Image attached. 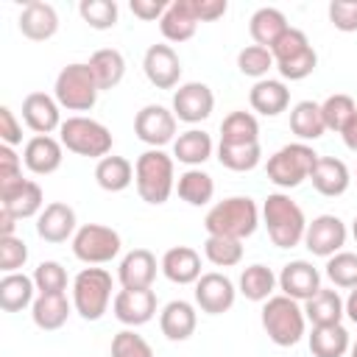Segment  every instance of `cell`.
<instances>
[{
  "label": "cell",
  "instance_id": "1",
  "mask_svg": "<svg viewBox=\"0 0 357 357\" xmlns=\"http://www.w3.org/2000/svg\"><path fill=\"white\" fill-rule=\"evenodd\" d=\"M259 226V209L248 195H231L218 201L206 218H204V229L206 234H218V237H231V240H245L257 231Z\"/></svg>",
  "mask_w": 357,
  "mask_h": 357
},
{
  "label": "cell",
  "instance_id": "2",
  "mask_svg": "<svg viewBox=\"0 0 357 357\" xmlns=\"http://www.w3.org/2000/svg\"><path fill=\"white\" fill-rule=\"evenodd\" d=\"M262 220H265L268 237L276 248H296L298 243H304L307 218L290 195L271 192L262 204Z\"/></svg>",
  "mask_w": 357,
  "mask_h": 357
},
{
  "label": "cell",
  "instance_id": "3",
  "mask_svg": "<svg viewBox=\"0 0 357 357\" xmlns=\"http://www.w3.org/2000/svg\"><path fill=\"white\" fill-rule=\"evenodd\" d=\"M134 184L145 204H153V206L165 204L176 187L173 156H167L162 148H151L139 153L134 165Z\"/></svg>",
  "mask_w": 357,
  "mask_h": 357
},
{
  "label": "cell",
  "instance_id": "4",
  "mask_svg": "<svg viewBox=\"0 0 357 357\" xmlns=\"http://www.w3.org/2000/svg\"><path fill=\"white\" fill-rule=\"evenodd\" d=\"M262 326L276 346H296L304 337L307 315L290 296H271L262 307Z\"/></svg>",
  "mask_w": 357,
  "mask_h": 357
},
{
  "label": "cell",
  "instance_id": "5",
  "mask_svg": "<svg viewBox=\"0 0 357 357\" xmlns=\"http://www.w3.org/2000/svg\"><path fill=\"white\" fill-rule=\"evenodd\" d=\"M98 81L86 61H73L61 67V73L56 75L53 98L59 100V106L70 112H89L98 103Z\"/></svg>",
  "mask_w": 357,
  "mask_h": 357
},
{
  "label": "cell",
  "instance_id": "6",
  "mask_svg": "<svg viewBox=\"0 0 357 357\" xmlns=\"http://www.w3.org/2000/svg\"><path fill=\"white\" fill-rule=\"evenodd\" d=\"M59 139L67 151H73L78 156L98 159V162L103 156H109V151H112V131L103 123H98L92 117H81V114L67 117L61 123Z\"/></svg>",
  "mask_w": 357,
  "mask_h": 357
},
{
  "label": "cell",
  "instance_id": "7",
  "mask_svg": "<svg viewBox=\"0 0 357 357\" xmlns=\"http://www.w3.org/2000/svg\"><path fill=\"white\" fill-rule=\"evenodd\" d=\"M112 301V273L106 268H84L73 279V307L84 321H100Z\"/></svg>",
  "mask_w": 357,
  "mask_h": 357
},
{
  "label": "cell",
  "instance_id": "8",
  "mask_svg": "<svg viewBox=\"0 0 357 357\" xmlns=\"http://www.w3.org/2000/svg\"><path fill=\"white\" fill-rule=\"evenodd\" d=\"M318 162V153L307 145V142H290L284 148H279L273 156H268V178L282 187V190H293L298 187L304 178H310L312 167Z\"/></svg>",
  "mask_w": 357,
  "mask_h": 357
},
{
  "label": "cell",
  "instance_id": "9",
  "mask_svg": "<svg viewBox=\"0 0 357 357\" xmlns=\"http://www.w3.org/2000/svg\"><path fill=\"white\" fill-rule=\"evenodd\" d=\"M120 248H123L120 234L103 223H84L73 237V254L86 265L112 262L120 254Z\"/></svg>",
  "mask_w": 357,
  "mask_h": 357
},
{
  "label": "cell",
  "instance_id": "10",
  "mask_svg": "<svg viewBox=\"0 0 357 357\" xmlns=\"http://www.w3.org/2000/svg\"><path fill=\"white\" fill-rule=\"evenodd\" d=\"M134 134L151 148L176 142V114L159 103H148L134 117Z\"/></svg>",
  "mask_w": 357,
  "mask_h": 357
},
{
  "label": "cell",
  "instance_id": "11",
  "mask_svg": "<svg viewBox=\"0 0 357 357\" xmlns=\"http://www.w3.org/2000/svg\"><path fill=\"white\" fill-rule=\"evenodd\" d=\"M346 223L337 215H318L312 218V223H307L304 231V245L315 254V257H335L343 245H346Z\"/></svg>",
  "mask_w": 357,
  "mask_h": 357
},
{
  "label": "cell",
  "instance_id": "12",
  "mask_svg": "<svg viewBox=\"0 0 357 357\" xmlns=\"http://www.w3.org/2000/svg\"><path fill=\"white\" fill-rule=\"evenodd\" d=\"M212 109H215V95L201 81L181 84L173 92V114H176V120L201 123V120H206L212 114Z\"/></svg>",
  "mask_w": 357,
  "mask_h": 357
},
{
  "label": "cell",
  "instance_id": "13",
  "mask_svg": "<svg viewBox=\"0 0 357 357\" xmlns=\"http://www.w3.org/2000/svg\"><path fill=\"white\" fill-rule=\"evenodd\" d=\"M142 70L156 89H176L181 81V61L170 45H151L145 50Z\"/></svg>",
  "mask_w": 357,
  "mask_h": 357
},
{
  "label": "cell",
  "instance_id": "14",
  "mask_svg": "<svg viewBox=\"0 0 357 357\" xmlns=\"http://www.w3.org/2000/svg\"><path fill=\"white\" fill-rule=\"evenodd\" d=\"M237 298V290L231 284L229 276L223 273H204L198 282H195V304L206 312V315H220V312H229L231 304Z\"/></svg>",
  "mask_w": 357,
  "mask_h": 357
},
{
  "label": "cell",
  "instance_id": "15",
  "mask_svg": "<svg viewBox=\"0 0 357 357\" xmlns=\"http://www.w3.org/2000/svg\"><path fill=\"white\" fill-rule=\"evenodd\" d=\"M112 310H114V318L120 324H126V326H142V324H148L156 315V293L151 287H142V290L123 287L114 296Z\"/></svg>",
  "mask_w": 357,
  "mask_h": 357
},
{
  "label": "cell",
  "instance_id": "16",
  "mask_svg": "<svg viewBox=\"0 0 357 357\" xmlns=\"http://www.w3.org/2000/svg\"><path fill=\"white\" fill-rule=\"evenodd\" d=\"M0 209H6L8 215H14L17 220L42 215V209H45L42 187L36 181H31V178H22V181L0 190Z\"/></svg>",
  "mask_w": 357,
  "mask_h": 357
},
{
  "label": "cell",
  "instance_id": "17",
  "mask_svg": "<svg viewBox=\"0 0 357 357\" xmlns=\"http://www.w3.org/2000/svg\"><path fill=\"white\" fill-rule=\"evenodd\" d=\"M282 296H290L293 301H310L321 290V273L307 259H293L279 273Z\"/></svg>",
  "mask_w": 357,
  "mask_h": 357
},
{
  "label": "cell",
  "instance_id": "18",
  "mask_svg": "<svg viewBox=\"0 0 357 357\" xmlns=\"http://www.w3.org/2000/svg\"><path fill=\"white\" fill-rule=\"evenodd\" d=\"M61 159H64V145H61V139H53L50 134H36L25 142L22 162L36 176L56 173L61 167Z\"/></svg>",
  "mask_w": 357,
  "mask_h": 357
},
{
  "label": "cell",
  "instance_id": "19",
  "mask_svg": "<svg viewBox=\"0 0 357 357\" xmlns=\"http://www.w3.org/2000/svg\"><path fill=\"white\" fill-rule=\"evenodd\" d=\"M17 25H20V31H22L25 39H31V42H47L59 31V14H56V8L50 3L31 0L20 11Z\"/></svg>",
  "mask_w": 357,
  "mask_h": 357
},
{
  "label": "cell",
  "instance_id": "20",
  "mask_svg": "<svg viewBox=\"0 0 357 357\" xmlns=\"http://www.w3.org/2000/svg\"><path fill=\"white\" fill-rule=\"evenodd\" d=\"M75 209L70 204L53 201L42 209V215L36 218V234L45 243H64L70 237H75Z\"/></svg>",
  "mask_w": 357,
  "mask_h": 357
},
{
  "label": "cell",
  "instance_id": "21",
  "mask_svg": "<svg viewBox=\"0 0 357 357\" xmlns=\"http://www.w3.org/2000/svg\"><path fill=\"white\" fill-rule=\"evenodd\" d=\"M22 120L31 131L36 134H50L61 128V114H59V100L50 98L47 92H31L22 100Z\"/></svg>",
  "mask_w": 357,
  "mask_h": 357
},
{
  "label": "cell",
  "instance_id": "22",
  "mask_svg": "<svg viewBox=\"0 0 357 357\" xmlns=\"http://www.w3.org/2000/svg\"><path fill=\"white\" fill-rule=\"evenodd\" d=\"M162 273L173 282V284H192L198 282L204 273H201V257L195 248L190 245H173L165 251L162 262H159Z\"/></svg>",
  "mask_w": 357,
  "mask_h": 357
},
{
  "label": "cell",
  "instance_id": "23",
  "mask_svg": "<svg viewBox=\"0 0 357 357\" xmlns=\"http://www.w3.org/2000/svg\"><path fill=\"white\" fill-rule=\"evenodd\" d=\"M117 279L123 287L128 290H142L151 287L156 279V257L148 248H134L120 259L117 268Z\"/></svg>",
  "mask_w": 357,
  "mask_h": 357
},
{
  "label": "cell",
  "instance_id": "24",
  "mask_svg": "<svg viewBox=\"0 0 357 357\" xmlns=\"http://www.w3.org/2000/svg\"><path fill=\"white\" fill-rule=\"evenodd\" d=\"M195 324H198V315H195V307L184 298H176V301H167L159 312V329L167 340L173 343H181L187 337H192L195 332Z\"/></svg>",
  "mask_w": 357,
  "mask_h": 357
},
{
  "label": "cell",
  "instance_id": "25",
  "mask_svg": "<svg viewBox=\"0 0 357 357\" xmlns=\"http://www.w3.org/2000/svg\"><path fill=\"white\" fill-rule=\"evenodd\" d=\"M310 181H312V187L321 195L337 198V195H343L349 190L351 176H349V167L340 159H335V156H318V162H315V167L310 173Z\"/></svg>",
  "mask_w": 357,
  "mask_h": 357
},
{
  "label": "cell",
  "instance_id": "26",
  "mask_svg": "<svg viewBox=\"0 0 357 357\" xmlns=\"http://www.w3.org/2000/svg\"><path fill=\"white\" fill-rule=\"evenodd\" d=\"M248 103L257 114L262 117H276L282 114L287 106H290V89L282 84V81H273V78H262L251 86L248 92Z\"/></svg>",
  "mask_w": 357,
  "mask_h": 357
},
{
  "label": "cell",
  "instance_id": "27",
  "mask_svg": "<svg viewBox=\"0 0 357 357\" xmlns=\"http://www.w3.org/2000/svg\"><path fill=\"white\" fill-rule=\"evenodd\" d=\"M73 301H67V293H39L36 301L31 304V318L39 329H61L70 318Z\"/></svg>",
  "mask_w": 357,
  "mask_h": 357
},
{
  "label": "cell",
  "instance_id": "28",
  "mask_svg": "<svg viewBox=\"0 0 357 357\" xmlns=\"http://www.w3.org/2000/svg\"><path fill=\"white\" fill-rule=\"evenodd\" d=\"M195 28H198V20L190 8V0H173L159 20V31L167 42H187L195 36Z\"/></svg>",
  "mask_w": 357,
  "mask_h": 357
},
{
  "label": "cell",
  "instance_id": "29",
  "mask_svg": "<svg viewBox=\"0 0 357 357\" xmlns=\"http://www.w3.org/2000/svg\"><path fill=\"white\" fill-rule=\"evenodd\" d=\"M287 28H290V25H287V17H284L279 8H273V6L257 8V11L251 14V22H248L251 39H254L259 47H268V50L279 42V36H282Z\"/></svg>",
  "mask_w": 357,
  "mask_h": 357
},
{
  "label": "cell",
  "instance_id": "30",
  "mask_svg": "<svg viewBox=\"0 0 357 357\" xmlns=\"http://www.w3.org/2000/svg\"><path fill=\"white\" fill-rule=\"evenodd\" d=\"M86 64H89V70H92V75H95L100 92H103V89H114V86L123 81V75H126V59H123V53L114 50V47L95 50Z\"/></svg>",
  "mask_w": 357,
  "mask_h": 357
},
{
  "label": "cell",
  "instance_id": "31",
  "mask_svg": "<svg viewBox=\"0 0 357 357\" xmlns=\"http://www.w3.org/2000/svg\"><path fill=\"white\" fill-rule=\"evenodd\" d=\"M259 142V123L251 112H229L220 123V145H254Z\"/></svg>",
  "mask_w": 357,
  "mask_h": 357
},
{
  "label": "cell",
  "instance_id": "32",
  "mask_svg": "<svg viewBox=\"0 0 357 357\" xmlns=\"http://www.w3.org/2000/svg\"><path fill=\"white\" fill-rule=\"evenodd\" d=\"M343 298L337 296V290L321 287L310 301H304V315L312 326H329V324H340L343 318Z\"/></svg>",
  "mask_w": 357,
  "mask_h": 357
},
{
  "label": "cell",
  "instance_id": "33",
  "mask_svg": "<svg viewBox=\"0 0 357 357\" xmlns=\"http://www.w3.org/2000/svg\"><path fill=\"white\" fill-rule=\"evenodd\" d=\"M33 276H25V273H6L0 279V307L6 312H20L25 310L28 304H33Z\"/></svg>",
  "mask_w": 357,
  "mask_h": 357
},
{
  "label": "cell",
  "instance_id": "34",
  "mask_svg": "<svg viewBox=\"0 0 357 357\" xmlns=\"http://www.w3.org/2000/svg\"><path fill=\"white\" fill-rule=\"evenodd\" d=\"M173 156L178 162L190 165V167H198V165H204L212 156V137L206 131H201V128H190V131L176 137Z\"/></svg>",
  "mask_w": 357,
  "mask_h": 357
},
{
  "label": "cell",
  "instance_id": "35",
  "mask_svg": "<svg viewBox=\"0 0 357 357\" xmlns=\"http://www.w3.org/2000/svg\"><path fill=\"white\" fill-rule=\"evenodd\" d=\"M95 181L106 190V192H123L131 181H134V165L126 156H103L95 165Z\"/></svg>",
  "mask_w": 357,
  "mask_h": 357
},
{
  "label": "cell",
  "instance_id": "36",
  "mask_svg": "<svg viewBox=\"0 0 357 357\" xmlns=\"http://www.w3.org/2000/svg\"><path fill=\"white\" fill-rule=\"evenodd\" d=\"M290 131L304 142V139H318L324 137L326 126H324V114H321V103L315 100H298L290 109Z\"/></svg>",
  "mask_w": 357,
  "mask_h": 357
},
{
  "label": "cell",
  "instance_id": "37",
  "mask_svg": "<svg viewBox=\"0 0 357 357\" xmlns=\"http://www.w3.org/2000/svg\"><path fill=\"white\" fill-rule=\"evenodd\" d=\"M310 351L312 357H343L349 351V332L343 324L312 326L310 332Z\"/></svg>",
  "mask_w": 357,
  "mask_h": 357
},
{
  "label": "cell",
  "instance_id": "38",
  "mask_svg": "<svg viewBox=\"0 0 357 357\" xmlns=\"http://www.w3.org/2000/svg\"><path fill=\"white\" fill-rule=\"evenodd\" d=\"M176 190H178V198L187 201L190 206H204L212 201L215 195V181L209 173H204L201 167H190L178 176L176 181Z\"/></svg>",
  "mask_w": 357,
  "mask_h": 357
},
{
  "label": "cell",
  "instance_id": "39",
  "mask_svg": "<svg viewBox=\"0 0 357 357\" xmlns=\"http://www.w3.org/2000/svg\"><path fill=\"white\" fill-rule=\"evenodd\" d=\"M276 276L268 265H248L243 273H240V293L248 298V301H268L273 296V287H276Z\"/></svg>",
  "mask_w": 357,
  "mask_h": 357
},
{
  "label": "cell",
  "instance_id": "40",
  "mask_svg": "<svg viewBox=\"0 0 357 357\" xmlns=\"http://www.w3.org/2000/svg\"><path fill=\"white\" fill-rule=\"evenodd\" d=\"M321 114H324L326 131L343 134V128H346V126L351 123V117L357 114V103H354L349 95L335 92V95H329V98L321 103Z\"/></svg>",
  "mask_w": 357,
  "mask_h": 357
},
{
  "label": "cell",
  "instance_id": "41",
  "mask_svg": "<svg viewBox=\"0 0 357 357\" xmlns=\"http://www.w3.org/2000/svg\"><path fill=\"white\" fill-rule=\"evenodd\" d=\"M262 159V148L259 142L254 145H218V162L229 170H237V173H245V170H254Z\"/></svg>",
  "mask_w": 357,
  "mask_h": 357
},
{
  "label": "cell",
  "instance_id": "42",
  "mask_svg": "<svg viewBox=\"0 0 357 357\" xmlns=\"http://www.w3.org/2000/svg\"><path fill=\"white\" fill-rule=\"evenodd\" d=\"M204 257L218 268H231L243 259V240L209 234L206 243H204Z\"/></svg>",
  "mask_w": 357,
  "mask_h": 357
},
{
  "label": "cell",
  "instance_id": "43",
  "mask_svg": "<svg viewBox=\"0 0 357 357\" xmlns=\"http://www.w3.org/2000/svg\"><path fill=\"white\" fill-rule=\"evenodd\" d=\"M81 20L95 31H109L117 25V3L114 0H81L78 3Z\"/></svg>",
  "mask_w": 357,
  "mask_h": 357
},
{
  "label": "cell",
  "instance_id": "44",
  "mask_svg": "<svg viewBox=\"0 0 357 357\" xmlns=\"http://www.w3.org/2000/svg\"><path fill=\"white\" fill-rule=\"evenodd\" d=\"M271 67H276V61H273V53H271L268 47L248 45V47H243V50L237 53V70H240L243 75H248V78H259V81H262Z\"/></svg>",
  "mask_w": 357,
  "mask_h": 357
},
{
  "label": "cell",
  "instance_id": "45",
  "mask_svg": "<svg viewBox=\"0 0 357 357\" xmlns=\"http://www.w3.org/2000/svg\"><path fill=\"white\" fill-rule=\"evenodd\" d=\"M326 276L335 287H357V254L351 251H337L335 257L326 259Z\"/></svg>",
  "mask_w": 357,
  "mask_h": 357
},
{
  "label": "cell",
  "instance_id": "46",
  "mask_svg": "<svg viewBox=\"0 0 357 357\" xmlns=\"http://www.w3.org/2000/svg\"><path fill=\"white\" fill-rule=\"evenodd\" d=\"M33 284L39 293H64L67 290V271L56 259H45L33 268Z\"/></svg>",
  "mask_w": 357,
  "mask_h": 357
},
{
  "label": "cell",
  "instance_id": "47",
  "mask_svg": "<svg viewBox=\"0 0 357 357\" xmlns=\"http://www.w3.org/2000/svg\"><path fill=\"white\" fill-rule=\"evenodd\" d=\"M112 357H153V349L134 329H123L112 337Z\"/></svg>",
  "mask_w": 357,
  "mask_h": 357
},
{
  "label": "cell",
  "instance_id": "48",
  "mask_svg": "<svg viewBox=\"0 0 357 357\" xmlns=\"http://www.w3.org/2000/svg\"><path fill=\"white\" fill-rule=\"evenodd\" d=\"M307 47H312L310 39H307V33L298 31V28H287V31L279 36V42L271 47V53H273V61L279 64V61H287V59L304 53Z\"/></svg>",
  "mask_w": 357,
  "mask_h": 357
},
{
  "label": "cell",
  "instance_id": "49",
  "mask_svg": "<svg viewBox=\"0 0 357 357\" xmlns=\"http://www.w3.org/2000/svg\"><path fill=\"white\" fill-rule=\"evenodd\" d=\"M315 64H318V53H315V47H307L304 53H298V56H293V59H287V61H279L276 70H279V75L287 78V81H301V78L312 75Z\"/></svg>",
  "mask_w": 357,
  "mask_h": 357
},
{
  "label": "cell",
  "instance_id": "50",
  "mask_svg": "<svg viewBox=\"0 0 357 357\" xmlns=\"http://www.w3.org/2000/svg\"><path fill=\"white\" fill-rule=\"evenodd\" d=\"M28 259V245L25 240L14 237H0V271L3 273H17Z\"/></svg>",
  "mask_w": 357,
  "mask_h": 357
},
{
  "label": "cell",
  "instance_id": "51",
  "mask_svg": "<svg viewBox=\"0 0 357 357\" xmlns=\"http://www.w3.org/2000/svg\"><path fill=\"white\" fill-rule=\"evenodd\" d=\"M329 22L343 33L357 31V0H332L329 3Z\"/></svg>",
  "mask_w": 357,
  "mask_h": 357
},
{
  "label": "cell",
  "instance_id": "52",
  "mask_svg": "<svg viewBox=\"0 0 357 357\" xmlns=\"http://www.w3.org/2000/svg\"><path fill=\"white\" fill-rule=\"evenodd\" d=\"M22 181V159L14 153V148L0 145V190Z\"/></svg>",
  "mask_w": 357,
  "mask_h": 357
},
{
  "label": "cell",
  "instance_id": "53",
  "mask_svg": "<svg viewBox=\"0 0 357 357\" xmlns=\"http://www.w3.org/2000/svg\"><path fill=\"white\" fill-rule=\"evenodd\" d=\"M0 139L8 148L22 142V126L17 123V117H14V112L8 106H0Z\"/></svg>",
  "mask_w": 357,
  "mask_h": 357
},
{
  "label": "cell",
  "instance_id": "54",
  "mask_svg": "<svg viewBox=\"0 0 357 357\" xmlns=\"http://www.w3.org/2000/svg\"><path fill=\"white\" fill-rule=\"evenodd\" d=\"M190 8H192L198 22H212V20L226 14L229 3L226 0H190Z\"/></svg>",
  "mask_w": 357,
  "mask_h": 357
},
{
  "label": "cell",
  "instance_id": "55",
  "mask_svg": "<svg viewBox=\"0 0 357 357\" xmlns=\"http://www.w3.org/2000/svg\"><path fill=\"white\" fill-rule=\"evenodd\" d=\"M167 6H170V3H165V0H131V3H128L131 14L139 17V20H145V22L162 20V14L167 11Z\"/></svg>",
  "mask_w": 357,
  "mask_h": 357
},
{
  "label": "cell",
  "instance_id": "56",
  "mask_svg": "<svg viewBox=\"0 0 357 357\" xmlns=\"http://www.w3.org/2000/svg\"><path fill=\"white\" fill-rule=\"evenodd\" d=\"M340 137H343V142H346V148H349V151H357V114L351 117V123L343 128V134H340Z\"/></svg>",
  "mask_w": 357,
  "mask_h": 357
},
{
  "label": "cell",
  "instance_id": "57",
  "mask_svg": "<svg viewBox=\"0 0 357 357\" xmlns=\"http://www.w3.org/2000/svg\"><path fill=\"white\" fill-rule=\"evenodd\" d=\"M14 226H17V218L0 209V237H14Z\"/></svg>",
  "mask_w": 357,
  "mask_h": 357
},
{
  "label": "cell",
  "instance_id": "58",
  "mask_svg": "<svg viewBox=\"0 0 357 357\" xmlns=\"http://www.w3.org/2000/svg\"><path fill=\"white\" fill-rule=\"evenodd\" d=\"M343 310H346V315H349V318L357 324V287H354V290L349 293V298L343 301Z\"/></svg>",
  "mask_w": 357,
  "mask_h": 357
},
{
  "label": "cell",
  "instance_id": "59",
  "mask_svg": "<svg viewBox=\"0 0 357 357\" xmlns=\"http://www.w3.org/2000/svg\"><path fill=\"white\" fill-rule=\"evenodd\" d=\"M351 237H354V240H357V218H354V220H351Z\"/></svg>",
  "mask_w": 357,
  "mask_h": 357
},
{
  "label": "cell",
  "instance_id": "60",
  "mask_svg": "<svg viewBox=\"0 0 357 357\" xmlns=\"http://www.w3.org/2000/svg\"><path fill=\"white\" fill-rule=\"evenodd\" d=\"M351 357H357V340L351 343Z\"/></svg>",
  "mask_w": 357,
  "mask_h": 357
}]
</instances>
